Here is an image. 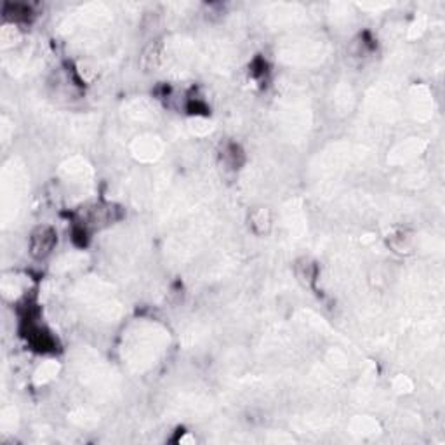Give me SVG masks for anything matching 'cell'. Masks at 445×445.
I'll return each mask as SVG.
<instances>
[{"mask_svg":"<svg viewBox=\"0 0 445 445\" xmlns=\"http://www.w3.org/2000/svg\"><path fill=\"white\" fill-rule=\"evenodd\" d=\"M56 244V232L49 227H42L32 235V252L37 258H44L53 251Z\"/></svg>","mask_w":445,"mask_h":445,"instance_id":"1","label":"cell"}]
</instances>
